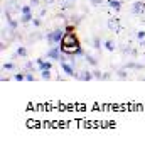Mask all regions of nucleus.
<instances>
[{
	"instance_id": "nucleus-1",
	"label": "nucleus",
	"mask_w": 145,
	"mask_h": 149,
	"mask_svg": "<svg viewBox=\"0 0 145 149\" xmlns=\"http://www.w3.org/2000/svg\"><path fill=\"white\" fill-rule=\"evenodd\" d=\"M64 34H66V31H63V29H54L52 32H49V34L46 36V39H47L49 44H61Z\"/></svg>"
},
{
	"instance_id": "nucleus-2",
	"label": "nucleus",
	"mask_w": 145,
	"mask_h": 149,
	"mask_svg": "<svg viewBox=\"0 0 145 149\" xmlns=\"http://www.w3.org/2000/svg\"><path fill=\"white\" fill-rule=\"evenodd\" d=\"M78 44H79V41H78V36L74 32H66L64 34L61 46H78Z\"/></svg>"
},
{
	"instance_id": "nucleus-3",
	"label": "nucleus",
	"mask_w": 145,
	"mask_h": 149,
	"mask_svg": "<svg viewBox=\"0 0 145 149\" xmlns=\"http://www.w3.org/2000/svg\"><path fill=\"white\" fill-rule=\"evenodd\" d=\"M61 56H63L61 44H59V47H51V49L46 53V58H47V59H54V61H59V59H61Z\"/></svg>"
},
{
	"instance_id": "nucleus-4",
	"label": "nucleus",
	"mask_w": 145,
	"mask_h": 149,
	"mask_svg": "<svg viewBox=\"0 0 145 149\" xmlns=\"http://www.w3.org/2000/svg\"><path fill=\"white\" fill-rule=\"evenodd\" d=\"M59 63H61V68H63V71L66 74H69V76H74V74H76V73H74V66H72V65H68L64 59H61Z\"/></svg>"
},
{
	"instance_id": "nucleus-5",
	"label": "nucleus",
	"mask_w": 145,
	"mask_h": 149,
	"mask_svg": "<svg viewBox=\"0 0 145 149\" xmlns=\"http://www.w3.org/2000/svg\"><path fill=\"white\" fill-rule=\"evenodd\" d=\"M36 65H37V68H39L41 71H42V70H51V68H52V63H51V61H44V59H41V58L36 59Z\"/></svg>"
},
{
	"instance_id": "nucleus-6",
	"label": "nucleus",
	"mask_w": 145,
	"mask_h": 149,
	"mask_svg": "<svg viewBox=\"0 0 145 149\" xmlns=\"http://www.w3.org/2000/svg\"><path fill=\"white\" fill-rule=\"evenodd\" d=\"M74 78H78V80H81V81H90L95 78V74L90 73V71H83L81 74H74Z\"/></svg>"
},
{
	"instance_id": "nucleus-7",
	"label": "nucleus",
	"mask_w": 145,
	"mask_h": 149,
	"mask_svg": "<svg viewBox=\"0 0 145 149\" xmlns=\"http://www.w3.org/2000/svg\"><path fill=\"white\" fill-rule=\"evenodd\" d=\"M144 7H145L144 2H135V3L132 5V12H133V14H142V12H144Z\"/></svg>"
},
{
	"instance_id": "nucleus-8",
	"label": "nucleus",
	"mask_w": 145,
	"mask_h": 149,
	"mask_svg": "<svg viewBox=\"0 0 145 149\" xmlns=\"http://www.w3.org/2000/svg\"><path fill=\"white\" fill-rule=\"evenodd\" d=\"M30 20H34V17H32L30 12H27V14H20V22H22V24H27V22H30Z\"/></svg>"
},
{
	"instance_id": "nucleus-9",
	"label": "nucleus",
	"mask_w": 145,
	"mask_h": 149,
	"mask_svg": "<svg viewBox=\"0 0 145 149\" xmlns=\"http://www.w3.org/2000/svg\"><path fill=\"white\" fill-rule=\"evenodd\" d=\"M108 5L113 10H120L122 9V2H120V0H108Z\"/></svg>"
},
{
	"instance_id": "nucleus-10",
	"label": "nucleus",
	"mask_w": 145,
	"mask_h": 149,
	"mask_svg": "<svg viewBox=\"0 0 145 149\" xmlns=\"http://www.w3.org/2000/svg\"><path fill=\"white\" fill-rule=\"evenodd\" d=\"M103 44H105V47H106L108 51H115V47H117V44H115V42H113L111 39H106V41H105Z\"/></svg>"
},
{
	"instance_id": "nucleus-11",
	"label": "nucleus",
	"mask_w": 145,
	"mask_h": 149,
	"mask_svg": "<svg viewBox=\"0 0 145 149\" xmlns=\"http://www.w3.org/2000/svg\"><path fill=\"white\" fill-rule=\"evenodd\" d=\"M84 59H86L91 66H96V65H98V59H96L95 56H91V54H86V56H84Z\"/></svg>"
},
{
	"instance_id": "nucleus-12",
	"label": "nucleus",
	"mask_w": 145,
	"mask_h": 149,
	"mask_svg": "<svg viewBox=\"0 0 145 149\" xmlns=\"http://www.w3.org/2000/svg\"><path fill=\"white\" fill-rule=\"evenodd\" d=\"M15 56H20V58H26V56H27V49H26L24 46L17 47V51H15Z\"/></svg>"
},
{
	"instance_id": "nucleus-13",
	"label": "nucleus",
	"mask_w": 145,
	"mask_h": 149,
	"mask_svg": "<svg viewBox=\"0 0 145 149\" xmlns=\"http://www.w3.org/2000/svg\"><path fill=\"white\" fill-rule=\"evenodd\" d=\"M93 47H95V49H98V51L101 49V41H100V37H98V36L93 39Z\"/></svg>"
},
{
	"instance_id": "nucleus-14",
	"label": "nucleus",
	"mask_w": 145,
	"mask_h": 149,
	"mask_svg": "<svg viewBox=\"0 0 145 149\" xmlns=\"http://www.w3.org/2000/svg\"><path fill=\"white\" fill-rule=\"evenodd\" d=\"M41 76H42V80H51V70H42Z\"/></svg>"
},
{
	"instance_id": "nucleus-15",
	"label": "nucleus",
	"mask_w": 145,
	"mask_h": 149,
	"mask_svg": "<svg viewBox=\"0 0 145 149\" xmlns=\"http://www.w3.org/2000/svg\"><path fill=\"white\" fill-rule=\"evenodd\" d=\"M117 74H118V78L125 80V78H127V70H118V71H117Z\"/></svg>"
},
{
	"instance_id": "nucleus-16",
	"label": "nucleus",
	"mask_w": 145,
	"mask_h": 149,
	"mask_svg": "<svg viewBox=\"0 0 145 149\" xmlns=\"http://www.w3.org/2000/svg\"><path fill=\"white\" fill-rule=\"evenodd\" d=\"M14 80H17V81H24L26 80V73H17L14 76Z\"/></svg>"
},
{
	"instance_id": "nucleus-17",
	"label": "nucleus",
	"mask_w": 145,
	"mask_h": 149,
	"mask_svg": "<svg viewBox=\"0 0 145 149\" xmlns=\"http://www.w3.org/2000/svg\"><path fill=\"white\" fill-rule=\"evenodd\" d=\"M2 68H3V70H7V71H10V70H14L15 66H14V63H3Z\"/></svg>"
},
{
	"instance_id": "nucleus-18",
	"label": "nucleus",
	"mask_w": 145,
	"mask_h": 149,
	"mask_svg": "<svg viewBox=\"0 0 145 149\" xmlns=\"http://www.w3.org/2000/svg\"><path fill=\"white\" fill-rule=\"evenodd\" d=\"M117 20H118V19H111V20H110V22H108L110 29H117V24H118Z\"/></svg>"
},
{
	"instance_id": "nucleus-19",
	"label": "nucleus",
	"mask_w": 145,
	"mask_h": 149,
	"mask_svg": "<svg viewBox=\"0 0 145 149\" xmlns=\"http://www.w3.org/2000/svg\"><path fill=\"white\" fill-rule=\"evenodd\" d=\"M30 7H32V5H24V7H20V14H27V12H30Z\"/></svg>"
},
{
	"instance_id": "nucleus-20",
	"label": "nucleus",
	"mask_w": 145,
	"mask_h": 149,
	"mask_svg": "<svg viewBox=\"0 0 145 149\" xmlns=\"http://www.w3.org/2000/svg\"><path fill=\"white\" fill-rule=\"evenodd\" d=\"M93 74H95V78H96V80H101V76H103V73H101L100 70H95Z\"/></svg>"
},
{
	"instance_id": "nucleus-21",
	"label": "nucleus",
	"mask_w": 145,
	"mask_h": 149,
	"mask_svg": "<svg viewBox=\"0 0 145 149\" xmlns=\"http://www.w3.org/2000/svg\"><path fill=\"white\" fill-rule=\"evenodd\" d=\"M137 39H138V41L145 39V32H144V31H138V32H137Z\"/></svg>"
},
{
	"instance_id": "nucleus-22",
	"label": "nucleus",
	"mask_w": 145,
	"mask_h": 149,
	"mask_svg": "<svg viewBox=\"0 0 145 149\" xmlns=\"http://www.w3.org/2000/svg\"><path fill=\"white\" fill-rule=\"evenodd\" d=\"M64 31H66V32H74V26H72V24H68V26L64 27Z\"/></svg>"
},
{
	"instance_id": "nucleus-23",
	"label": "nucleus",
	"mask_w": 145,
	"mask_h": 149,
	"mask_svg": "<svg viewBox=\"0 0 145 149\" xmlns=\"http://www.w3.org/2000/svg\"><path fill=\"white\" fill-rule=\"evenodd\" d=\"M26 70H27V71H30V70H34V65H32L30 61H29V63H26Z\"/></svg>"
},
{
	"instance_id": "nucleus-24",
	"label": "nucleus",
	"mask_w": 145,
	"mask_h": 149,
	"mask_svg": "<svg viewBox=\"0 0 145 149\" xmlns=\"http://www.w3.org/2000/svg\"><path fill=\"white\" fill-rule=\"evenodd\" d=\"M32 22H34V26H36V27H39V26L42 24V22H41V19H39V17H37V19H34Z\"/></svg>"
},
{
	"instance_id": "nucleus-25",
	"label": "nucleus",
	"mask_w": 145,
	"mask_h": 149,
	"mask_svg": "<svg viewBox=\"0 0 145 149\" xmlns=\"http://www.w3.org/2000/svg\"><path fill=\"white\" fill-rule=\"evenodd\" d=\"M26 80H27V81H34V76L30 73H26Z\"/></svg>"
},
{
	"instance_id": "nucleus-26",
	"label": "nucleus",
	"mask_w": 145,
	"mask_h": 149,
	"mask_svg": "<svg viewBox=\"0 0 145 149\" xmlns=\"http://www.w3.org/2000/svg\"><path fill=\"white\" fill-rule=\"evenodd\" d=\"M91 3H93V5H101L103 0H91Z\"/></svg>"
},
{
	"instance_id": "nucleus-27",
	"label": "nucleus",
	"mask_w": 145,
	"mask_h": 149,
	"mask_svg": "<svg viewBox=\"0 0 145 149\" xmlns=\"http://www.w3.org/2000/svg\"><path fill=\"white\" fill-rule=\"evenodd\" d=\"M39 2H41V0H30V5H32V7H37Z\"/></svg>"
},
{
	"instance_id": "nucleus-28",
	"label": "nucleus",
	"mask_w": 145,
	"mask_h": 149,
	"mask_svg": "<svg viewBox=\"0 0 145 149\" xmlns=\"http://www.w3.org/2000/svg\"><path fill=\"white\" fill-rule=\"evenodd\" d=\"M101 80H110V73H103V76H101Z\"/></svg>"
},
{
	"instance_id": "nucleus-29",
	"label": "nucleus",
	"mask_w": 145,
	"mask_h": 149,
	"mask_svg": "<svg viewBox=\"0 0 145 149\" xmlns=\"http://www.w3.org/2000/svg\"><path fill=\"white\" fill-rule=\"evenodd\" d=\"M46 3H52V2H54V0H44Z\"/></svg>"
},
{
	"instance_id": "nucleus-30",
	"label": "nucleus",
	"mask_w": 145,
	"mask_h": 149,
	"mask_svg": "<svg viewBox=\"0 0 145 149\" xmlns=\"http://www.w3.org/2000/svg\"><path fill=\"white\" fill-rule=\"evenodd\" d=\"M71 2H74V0H71Z\"/></svg>"
}]
</instances>
